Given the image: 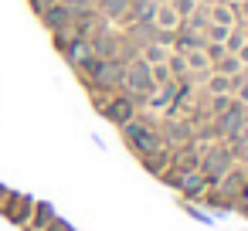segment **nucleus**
I'll return each mask as SVG.
<instances>
[{
  "instance_id": "obj_22",
  "label": "nucleus",
  "mask_w": 248,
  "mask_h": 231,
  "mask_svg": "<svg viewBox=\"0 0 248 231\" xmlns=\"http://www.w3.org/2000/svg\"><path fill=\"white\" fill-rule=\"evenodd\" d=\"M28 4H31V11H34V14H41L45 7H51V4H55V0H28Z\"/></svg>"
},
{
  "instance_id": "obj_14",
  "label": "nucleus",
  "mask_w": 248,
  "mask_h": 231,
  "mask_svg": "<svg viewBox=\"0 0 248 231\" xmlns=\"http://www.w3.org/2000/svg\"><path fill=\"white\" fill-rule=\"evenodd\" d=\"M167 55H170V48H163V45H156V41H153V45H146V48L140 51V58H143L146 65H163V62H167Z\"/></svg>"
},
{
  "instance_id": "obj_1",
  "label": "nucleus",
  "mask_w": 248,
  "mask_h": 231,
  "mask_svg": "<svg viewBox=\"0 0 248 231\" xmlns=\"http://www.w3.org/2000/svg\"><path fill=\"white\" fill-rule=\"evenodd\" d=\"M234 167V153H231V146L224 143V139H217V143H211V146H204V153H201V173L204 177H211V180H221L228 170Z\"/></svg>"
},
{
  "instance_id": "obj_11",
  "label": "nucleus",
  "mask_w": 248,
  "mask_h": 231,
  "mask_svg": "<svg viewBox=\"0 0 248 231\" xmlns=\"http://www.w3.org/2000/svg\"><path fill=\"white\" fill-rule=\"evenodd\" d=\"M167 72H170V78H173V82H184V78H190L187 58H184L180 51H170V55H167Z\"/></svg>"
},
{
  "instance_id": "obj_10",
  "label": "nucleus",
  "mask_w": 248,
  "mask_h": 231,
  "mask_svg": "<svg viewBox=\"0 0 248 231\" xmlns=\"http://www.w3.org/2000/svg\"><path fill=\"white\" fill-rule=\"evenodd\" d=\"M207 17H211V24L234 28V11H231V4H224V0H217V4H211V7H207Z\"/></svg>"
},
{
  "instance_id": "obj_2",
  "label": "nucleus",
  "mask_w": 248,
  "mask_h": 231,
  "mask_svg": "<svg viewBox=\"0 0 248 231\" xmlns=\"http://www.w3.org/2000/svg\"><path fill=\"white\" fill-rule=\"evenodd\" d=\"M102 116L112 123V126H123V123H129L133 116H136V102L119 89V92H112V99H109V106L102 109Z\"/></svg>"
},
{
  "instance_id": "obj_19",
  "label": "nucleus",
  "mask_w": 248,
  "mask_h": 231,
  "mask_svg": "<svg viewBox=\"0 0 248 231\" xmlns=\"http://www.w3.org/2000/svg\"><path fill=\"white\" fill-rule=\"evenodd\" d=\"M228 106H231V95H207V109H211V116L224 112Z\"/></svg>"
},
{
  "instance_id": "obj_18",
  "label": "nucleus",
  "mask_w": 248,
  "mask_h": 231,
  "mask_svg": "<svg viewBox=\"0 0 248 231\" xmlns=\"http://www.w3.org/2000/svg\"><path fill=\"white\" fill-rule=\"evenodd\" d=\"M241 45H245V31H241V28H231V31H228V41H224V48L234 55Z\"/></svg>"
},
{
  "instance_id": "obj_26",
  "label": "nucleus",
  "mask_w": 248,
  "mask_h": 231,
  "mask_svg": "<svg viewBox=\"0 0 248 231\" xmlns=\"http://www.w3.org/2000/svg\"><path fill=\"white\" fill-rule=\"evenodd\" d=\"M224 4H234V0H224Z\"/></svg>"
},
{
  "instance_id": "obj_9",
  "label": "nucleus",
  "mask_w": 248,
  "mask_h": 231,
  "mask_svg": "<svg viewBox=\"0 0 248 231\" xmlns=\"http://www.w3.org/2000/svg\"><path fill=\"white\" fill-rule=\"evenodd\" d=\"M95 11L116 24V21H119V17L129 11V0H95Z\"/></svg>"
},
{
  "instance_id": "obj_12",
  "label": "nucleus",
  "mask_w": 248,
  "mask_h": 231,
  "mask_svg": "<svg viewBox=\"0 0 248 231\" xmlns=\"http://www.w3.org/2000/svg\"><path fill=\"white\" fill-rule=\"evenodd\" d=\"M207 7H211V4H197V11H194L187 21H180V24H184V28H190V31H201V34H204V28L211 24V17H207Z\"/></svg>"
},
{
  "instance_id": "obj_7",
  "label": "nucleus",
  "mask_w": 248,
  "mask_h": 231,
  "mask_svg": "<svg viewBox=\"0 0 248 231\" xmlns=\"http://www.w3.org/2000/svg\"><path fill=\"white\" fill-rule=\"evenodd\" d=\"M153 24H156V28H163V31H177V28H180V17H177V11L170 7V0H160V4H156Z\"/></svg>"
},
{
  "instance_id": "obj_8",
  "label": "nucleus",
  "mask_w": 248,
  "mask_h": 231,
  "mask_svg": "<svg viewBox=\"0 0 248 231\" xmlns=\"http://www.w3.org/2000/svg\"><path fill=\"white\" fill-rule=\"evenodd\" d=\"M201 92H204V95H231V78H228V75H217V72L211 68V75L204 78Z\"/></svg>"
},
{
  "instance_id": "obj_24",
  "label": "nucleus",
  "mask_w": 248,
  "mask_h": 231,
  "mask_svg": "<svg viewBox=\"0 0 248 231\" xmlns=\"http://www.w3.org/2000/svg\"><path fill=\"white\" fill-rule=\"evenodd\" d=\"M241 123H245V126H248V102H245V106H241Z\"/></svg>"
},
{
  "instance_id": "obj_6",
  "label": "nucleus",
  "mask_w": 248,
  "mask_h": 231,
  "mask_svg": "<svg viewBox=\"0 0 248 231\" xmlns=\"http://www.w3.org/2000/svg\"><path fill=\"white\" fill-rule=\"evenodd\" d=\"M194 48H204V34L201 31H190V28H177V34H173V48L170 51H180V55H187V51H194Z\"/></svg>"
},
{
  "instance_id": "obj_27",
  "label": "nucleus",
  "mask_w": 248,
  "mask_h": 231,
  "mask_svg": "<svg viewBox=\"0 0 248 231\" xmlns=\"http://www.w3.org/2000/svg\"><path fill=\"white\" fill-rule=\"evenodd\" d=\"M156 4H160V0H156Z\"/></svg>"
},
{
  "instance_id": "obj_15",
  "label": "nucleus",
  "mask_w": 248,
  "mask_h": 231,
  "mask_svg": "<svg viewBox=\"0 0 248 231\" xmlns=\"http://www.w3.org/2000/svg\"><path fill=\"white\" fill-rule=\"evenodd\" d=\"M65 4V11L72 14V17H89V14H95V0H62Z\"/></svg>"
},
{
  "instance_id": "obj_16",
  "label": "nucleus",
  "mask_w": 248,
  "mask_h": 231,
  "mask_svg": "<svg viewBox=\"0 0 248 231\" xmlns=\"http://www.w3.org/2000/svg\"><path fill=\"white\" fill-rule=\"evenodd\" d=\"M228 31H231V28H224V24H207V28H204V41L224 45V41H228Z\"/></svg>"
},
{
  "instance_id": "obj_21",
  "label": "nucleus",
  "mask_w": 248,
  "mask_h": 231,
  "mask_svg": "<svg viewBox=\"0 0 248 231\" xmlns=\"http://www.w3.org/2000/svg\"><path fill=\"white\" fill-rule=\"evenodd\" d=\"M45 224H51V207H38V214H34V228H45Z\"/></svg>"
},
{
  "instance_id": "obj_3",
  "label": "nucleus",
  "mask_w": 248,
  "mask_h": 231,
  "mask_svg": "<svg viewBox=\"0 0 248 231\" xmlns=\"http://www.w3.org/2000/svg\"><path fill=\"white\" fill-rule=\"evenodd\" d=\"M38 21L45 24V31L48 34H58V31H72V24H75V17L65 11V4L62 0H55L51 7H45L41 14H38Z\"/></svg>"
},
{
  "instance_id": "obj_25",
  "label": "nucleus",
  "mask_w": 248,
  "mask_h": 231,
  "mask_svg": "<svg viewBox=\"0 0 248 231\" xmlns=\"http://www.w3.org/2000/svg\"><path fill=\"white\" fill-rule=\"evenodd\" d=\"M197 4H217V0H197Z\"/></svg>"
},
{
  "instance_id": "obj_17",
  "label": "nucleus",
  "mask_w": 248,
  "mask_h": 231,
  "mask_svg": "<svg viewBox=\"0 0 248 231\" xmlns=\"http://www.w3.org/2000/svg\"><path fill=\"white\" fill-rule=\"evenodd\" d=\"M170 7L177 11V17H180V21H187V17L197 11V0H170Z\"/></svg>"
},
{
  "instance_id": "obj_23",
  "label": "nucleus",
  "mask_w": 248,
  "mask_h": 231,
  "mask_svg": "<svg viewBox=\"0 0 248 231\" xmlns=\"http://www.w3.org/2000/svg\"><path fill=\"white\" fill-rule=\"evenodd\" d=\"M234 55H238V62H241V65H248V41H245V45H241Z\"/></svg>"
},
{
  "instance_id": "obj_4",
  "label": "nucleus",
  "mask_w": 248,
  "mask_h": 231,
  "mask_svg": "<svg viewBox=\"0 0 248 231\" xmlns=\"http://www.w3.org/2000/svg\"><path fill=\"white\" fill-rule=\"evenodd\" d=\"M123 45H126V31H119V28L112 24L99 41H92V55H99V58H119Z\"/></svg>"
},
{
  "instance_id": "obj_20",
  "label": "nucleus",
  "mask_w": 248,
  "mask_h": 231,
  "mask_svg": "<svg viewBox=\"0 0 248 231\" xmlns=\"http://www.w3.org/2000/svg\"><path fill=\"white\" fill-rule=\"evenodd\" d=\"M204 55H207V62L214 65L221 55H228V48H224V45H214V41H204Z\"/></svg>"
},
{
  "instance_id": "obj_13",
  "label": "nucleus",
  "mask_w": 248,
  "mask_h": 231,
  "mask_svg": "<svg viewBox=\"0 0 248 231\" xmlns=\"http://www.w3.org/2000/svg\"><path fill=\"white\" fill-rule=\"evenodd\" d=\"M211 68H214L217 75H228V78H231V75H238V72H241V62H238V55H231V51H228V55H221Z\"/></svg>"
},
{
  "instance_id": "obj_5",
  "label": "nucleus",
  "mask_w": 248,
  "mask_h": 231,
  "mask_svg": "<svg viewBox=\"0 0 248 231\" xmlns=\"http://www.w3.org/2000/svg\"><path fill=\"white\" fill-rule=\"evenodd\" d=\"M214 126H217L221 139L234 136V133L245 126V123H241V102H234V99H231V106H228L224 112H217V116H214Z\"/></svg>"
}]
</instances>
